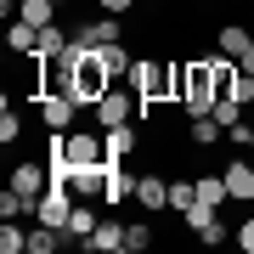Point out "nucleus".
Wrapping results in <instances>:
<instances>
[{"label": "nucleus", "mask_w": 254, "mask_h": 254, "mask_svg": "<svg viewBox=\"0 0 254 254\" xmlns=\"http://www.w3.org/2000/svg\"><path fill=\"white\" fill-rule=\"evenodd\" d=\"M96 226H102V220H96L91 198H79V203H73V215H68V226H63V232H68V237H79V243H85V237H91Z\"/></svg>", "instance_id": "10"}, {"label": "nucleus", "mask_w": 254, "mask_h": 254, "mask_svg": "<svg viewBox=\"0 0 254 254\" xmlns=\"http://www.w3.org/2000/svg\"><path fill=\"white\" fill-rule=\"evenodd\" d=\"M73 57H79V63H73V102H79V108H96L102 96L113 91V68L102 63V51H79V46H68Z\"/></svg>", "instance_id": "3"}, {"label": "nucleus", "mask_w": 254, "mask_h": 254, "mask_svg": "<svg viewBox=\"0 0 254 254\" xmlns=\"http://www.w3.org/2000/svg\"><path fill=\"white\" fill-rule=\"evenodd\" d=\"M40 51H68V34L57 23H46V28H40Z\"/></svg>", "instance_id": "24"}, {"label": "nucleus", "mask_w": 254, "mask_h": 254, "mask_svg": "<svg viewBox=\"0 0 254 254\" xmlns=\"http://www.w3.org/2000/svg\"><path fill=\"white\" fill-rule=\"evenodd\" d=\"M215 40H220V51H226V57H249V51H254V34H249L243 23H226Z\"/></svg>", "instance_id": "12"}, {"label": "nucleus", "mask_w": 254, "mask_h": 254, "mask_svg": "<svg viewBox=\"0 0 254 254\" xmlns=\"http://www.w3.org/2000/svg\"><path fill=\"white\" fill-rule=\"evenodd\" d=\"M147 243H153V226H147V220H136V226H125V249H130V254H141Z\"/></svg>", "instance_id": "22"}, {"label": "nucleus", "mask_w": 254, "mask_h": 254, "mask_svg": "<svg viewBox=\"0 0 254 254\" xmlns=\"http://www.w3.org/2000/svg\"><path fill=\"white\" fill-rule=\"evenodd\" d=\"M175 102L187 108V119L215 113L220 91H215V63H209V57H187V63H181V79H175Z\"/></svg>", "instance_id": "1"}, {"label": "nucleus", "mask_w": 254, "mask_h": 254, "mask_svg": "<svg viewBox=\"0 0 254 254\" xmlns=\"http://www.w3.org/2000/svg\"><path fill=\"white\" fill-rule=\"evenodd\" d=\"M237 249H243V254H254V215L237 226Z\"/></svg>", "instance_id": "26"}, {"label": "nucleus", "mask_w": 254, "mask_h": 254, "mask_svg": "<svg viewBox=\"0 0 254 254\" xmlns=\"http://www.w3.org/2000/svg\"><path fill=\"white\" fill-rule=\"evenodd\" d=\"M136 113H141V96H136V85H130V91H119V85H113V91L96 102V119H102V130H113V125H130Z\"/></svg>", "instance_id": "4"}, {"label": "nucleus", "mask_w": 254, "mask_h": 254, "mask_svg": "<svg viewBox=\"0 0 254 254\" xmlns=\"http://www.w3.org/2000/svg\"><path fill=\"white\" fill-rule=\"evenodd\" d=\"M198 198H203V203H215V209H220V203H232L226 175H198Z\"/></svg>", "instance_id": "17"}, {"label": "nucleus", "mask_w": 254, "mask_h": 254, "mask_svg": "<svg viewBox=\"0 0 254 254\" xmlns=\"http://www.w3.org/2000/svg\"><path fill=\"white\" fill-rule=\"evenodd\" d=\"M96 51H102V63L113 68V79H130V68H136V63H130V51L119 46V40H113V46H96Z\"/></svg>", "instance_id": "18"}, {"label": "nucleus", "mask_w": 254, "mask_h": 254, "mask_svg": "<svg viewBox=\"0 0 254 254\" xmlns=\"http://www.w3.org/2000/svg\"><path fill=\"white\" fill-rule=\"evenodd\" d=\"M11 187L28 192V198H40V192L51 187V164H17V170H11Z\"/></svg>", "instance_id": "8"}, {"label": "nucleus", "mask_w": 254, "mask_h": 254, "mask_svg": "<svg viewBox=\"0 0 254 254\" xmlns=\"http://www.w3.org/2000/svg\"><path fill=\"white\" fill-rule=\"evenodd\" d=\"M237 63H243V73H249V79H254V51H249V57H237Z\"/></svg>", "instance_id": "28"}, {"label": "nucleus", "mask_w": 254, "mask_h": 254, "mask_svg": "<svg viewBox=\"0 0 254 254\" xmlns=\"http://www.w3.org/2000/svg\"><path fill=\"white\" fill-rule=\"evenodd\" d=\"M136 153V125H113L108 130V158H130Z\"/></svg>", "instance_id": "16"}, {"label": "nucleus", "mask_w": 254, "mask_h": 254, "mask_svg": "<svg viewBox=\"0 0 254 254\" xmlns=\"http://www.w3.org/2000/svg\"><path fill=\"white\" fill-rule=\"evenodd\" d=\"M17 17H23V23H34V28H46V23H57V0H23Z\"/></svg>", "instance_id": "15"}, {"label": "nucleus", "mask_w": 254, "mask_h": 254, "mask_svg": "<svg viewBox=\"0 0 254 254\" xmlns=\"http://www.w3.org/2000/svg\"><path fill=\"white\" fill-rule=\"evenodd\" d=\"M68 215H73V192H68L63 181H51L46 192H40V203H34V220H40V226H57V232H63V226H68Z\"/></svg>", "instance_id": "5"}, {"label": "nucleus", "mask_w": 254, "mask_h": 254, "mask_svg": "<svg viewBox=\"0 0 254 254\" xmlns=\"http://www.w3.org/2000/svg\"><path fill=\"white\" fill-rule=\"evenodd\" d=\"M215 119H220V125L232 130L237 119H243V102H237V96H220V102H215Z\"/></svg>", "instance_id": "23"}, {"label": "nucleus", "mask_w": 254, "mask_h": 254, "mask_svg": "<svg viewBox=\"0 0 254 254\" xmlns=\"http://www.w3.org/2000/svg\"><path fill=\"white\" fill-rule=\"evenodd\" d=\"M23 249H28V232L17 220H6V226H0V254H23Z\"/></svg>", "instance_id": "20"}, {"label": "nucleus", "mask_w": 254, "mask_h": 254, "mask_svg": "<svg viewBox=\"0 0 254 254\" xmlns=\"http://www.w3.org/2000/svg\"><path fill=\"white\" fill-rule=\"evenodd\" d=\"M192 203H198V181H170V209L175 215H187Z\"/></svg>", "instance_id": "19"}, {"label": "nucleus", "mask_w": 254, "mask_h": 254, "mask_svg": "<svg viewBox=\"0 0 254 254\" xmlns=\"http://www.w3.org/2000/svg\"><path fill=\"white\" fill-rule=\"evenodd\" d=\"M220 175H226V192H232V203H254V164H249V158H232Z\"/></svg>", "instance_id": "6"}, {"label": "nucleus", "mask_w": 254, "mask_h": 254, "mask_svg": "<svg viewBox=\"0 0 254 254\" xmlns=\"http://www.w3.org/2000/svg\"><path fill=\"white\" fill-rule=\"evenodd\" d=\"M68 232H57V226H40V232H28V254H51L57 243H63Z\"/></svg>", "instance_id": "21"}, {"label": "nucleus", "mask_w": 254, "mask_h": 254, "mask_svg": "<svg viewBox=\"0 0 254 254\" xmlns=\"http://www.w3.org/2000/svg\"><path fill=\"white\" fill-rule=\"evenodd\" d=\"M175 79H181V63H164V57H141L136 68H130V85H136V96H141V113L147 108H158V102H175Z\"/></svg>", "instance_id": "2"}, {"label": "nucleus", "mask_w": 254, "mask_h": 254, "mask_svg": "<svg viewBox=\"0 0 254 254\" xmlns=\"http://www.w3.org/2000/svg\"><path fill=\"white\" fill-rule=\"evenodd\" d=\"M17 136H23V119H17V113L6 108V113H0V141L11 147V141H17Z\"/></svg>", "instance_id": "25"}, {"label": "nucleus", "mask_w": 254, "mask_h": 254, "mask_svg": "<svg viewBox=\"0 0 254 254\" xmlns=\"http://www.w3.org/2000/svg\"><path fill=\"white\" fill-rule=\"evenodd\" d=\"M73 108H79L73 96H40V119H46L51 130H68L73 125Z\"/></svg>", "instance_id": "9"}, {"label": "nucleus", "mask_w": 254, "mask_h": 254, "mask_svg": "<svg viewBox=\"0 0 254 254\" xmlns=\"http://www.w3.org/2000/svg\"><path fill=\"white\" fill-rule=\"evenodd\" d=\"M249 153H254V141H249Z\"/></svg>", "instance_id": "29"}, {"label": "nucleus", "mask_w": 254, "mask_h": 254, "mask_svg": "<svg viewBox=\"0 0 254 254\" xmlns=\"http://www.w3.org/2000/svg\"><path fill=\"white\" fill-rule=\"evenodd\" d=\"M85 249H96V254H119L125 249V226H113V220H102V226L85 237Z\"/></svg>", "instance_id": "13"}, {"label": "nucleus", "mask_w": 254, "mask_h": 254, "mask_svg": "<svg viewBox=\"0 0 254 254\" xmlns=\"http://www.w3.org/2000/svg\"><path fill=\"white\" fill-rule=\"evenodd\" d=\"M130 6H136V0H96V11H113V17H119V11H130Z\"/></svg>", "instance_id": "27"}, {"label": "nucleus", "mask_w": 254, "mask_h": 254, "mask_svg": "<svg viewBox=\"0 0 254 254\" xmlns=\"http://www.w3.org/2000/svg\"><path fill=\"white\" fill-rule=\"evenodd\" d=\"M6 46H11V51H17V57H34V51H40V28L17 17V23H11V28H6Z\"/></svg>", "instance_id": "11"}, {"label": "nucleus", "mask_w": 254, "mask_h": 254, "mask_svg": "<svg viewBox=\"0 0 254 254\" xmlns=\"http://www.w3.org/2000/svg\"><path fill=\"white\" fill-rule=\"evenodd\" d=\"M136 203L147 209V215H153V209H170V181H164V175H136Z\"/></svg>", "instance_id": "7"}, {"label": "nucleus", "mask_w": 254, "mask_h": 254, "mask_svg": "<svg viewBox=\"0 0 254 254\" xmlns=\"http://www.w3.org/2000/svg\"><path fill=\"white\" fill-rule=\"evenodd\" d=\"M187 136H192V147H215V141H226V125H220L215 113H203V119H192Z\"/></svg>", "instance_id": "14"}]
</instances>
